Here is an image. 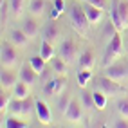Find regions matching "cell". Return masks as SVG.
I'll return each mask as SVG.
<instances>
[{
  "mask_svg": "<svg viewBox=\"0 0 128 128\" xmlns=\"http://www.w3.org/2000/svg\"><path fill=\"white\" fill-rule=\"evenodd\" d=\"M69 20L72 24V27L76 29V32H80L81 36H87V31H88V18H87V14H85V9H83V6L80 4H74L69 7Z\"/></svg>",
  "mask_w": 128,
  "mask_h": 128,
  "instance_id": "1",
  "label": "cell"
},
{
  "mask_svg": "<svg viewBox=\"0 0 128 128\" xmlns=\"http://www.w3.org/2000/svg\"><path fill=\"white\" fill-rule=\"evenodd\" d=\"M123 54V38L119 34V31L108 40V44L105 47V54H103V67H108L110 63H114L116 60Z\"/></svg>",
  "mask_w": 128,
  "mask_h": 128,
  "instance_id": "2",
  "label": "cell"
},
{
  "mask_svg": "<svg viewBox=\"0 0 128 128\" xmlns=\"http://www.w3.org/2000/svg\"><path fill=\"white\" fill-rule=\"evenodd\" d=\"M96 88L103 90L106 96H119V94L126 92L121 85H119V81H114V80L106 78V76H101V78L96 80Z\"/></svg>",
  "mask_w": 128,
  "mask_h": 128,
  "instance_id": "3",
  "label": "cell"
},
{
  "mask_svg": "<svg viewBox=\"0 0 128 128\" xmlns=\"http://www.w3.org/2000/svg\"><path fill=\"white\" fill-rule=\"evenodd\" d=\"M0 62H2V67H14L16 62H18V52L14 49L13 42H4L2 49H0Z\"/></svg>",
  "mask_w": 128,
  "mask_h": 128,
  "instance_id": "4",
  "label": "cell"
},
{
  "mask_svg": "<svg viewBox=\"0 0 128 128\" xmlns=\"http://www.w3.org/2000/svg\"><path fill=\"white\" fill-rule=\"evenodd\" d=\"M105 76L114 81H126V65L117 63V62L110 63L105 69Z\"/></svg>",
  "mask_w": 128,
  "mask_h": 128,
  "instance_id": "5",
  "label": "cell"
},
{
  "mask_svg": "<svg viewBox=\"0 0 128 128\" xmlns=\"http://www.w3.org/2000/svg\"><path fill=\"white\" fill-rule=\"evenodd\" d=\"M63 116H65L67 121H70V123H80L81 117H83V105H81V101L72 99L70 105H69V108L65 110Z\"/></svg>",
  "mask_w": 128,
  "mask_h": 128,
  "instance_id": "6",
  "label": "cell"
},
{
  "mask_svg": "<svg viewBox=\"0 0 128 128\" xmlns=\"http://www.w3.org/2000/svg\"><path fill=\"white\" fill-rule=\"evenodd\" d=\"M76 50H78V47H76V42L72 38H65L62 44H60V56H62L67 63H70L76 58Z\"/></svg>",
  "mask_w": 128,
  "mask_h": 128,
  "instance_id": "7",
  "label": "cell"
},
{
  "mask_svg": "<svg viewBox=\"0 0 128 128\" xmlns=\"http://www.w3.org/2000/svg\"><path fill=\"white\" fill-rule=\"evenodd\" d=\"M18 76H20V81H24V83H27L29 87H32V85L38 81V76H40V74L31 67V63H24V65L20 67Z\"/></svg>",
  "mask_w": 128,
  "mask_h": 128,
  "instance_id": "8",
  "label": "cell"
},
{
  "mask_svg": "<svg viewBox=\"0 0 128 128\" xmlns=\"http://www.w3.org/2000/svg\"><path fill=\"white\" fill-rule=\"evenodd\" d=\"M20 80V76L14 70H11V67H4L2 72H0V85L2 88H11L16 85V81Z\"/></svg>",
  "mask_w": 128,
  "mask_h": 128,
  "instance_id": "9",
  "label": "cell"
},
{
  "mask_svg": "<svg viewBox=\"0 0 128 128\" xmlns=\"http://www.w3.org/2000/svg\"><path fill=\"white\" fill-rule=\"evenodd\" d=\"M34 110H36V116H38V119H40V123L50 124V121H52V114H50V108H49V105L45 103V101L36 99Z\"/></svg>",
  "mask_w": 128,
  "mask_h": 128,
  "instance_id": "10",
  "label": "cell"
},
{
  "mask_svg": "<svg viewBox=\"0 0 128 128\" xmlns=\"http://www.w3.org/2000/svg\"><path fill=\"white\" fill-rule=\"evenodd\" d=\"M65 76H58V78H52L50 81L45 83L44 87V92L47 94V96H54V94H60L62 92V88L65 87Z\"/></svg>",
  "mask_w": 128,
  "mask_h": 128,
  "instance_id": "11",
  "label": "cell"
},
{
  "mask_svg": "<svg viewBox=\"0 0 128 128\" xmlns=\"http://www.w3.org/2000/svg\"><path fill=\"white\" fill-rule=\"evenodd\" d=\"M94 63H96L94 50H92V49H83L81 54H80V58H78V67H80V69H88V70H92Z\"/></svg>",
  "mask_w": 128,
  "mask_h": 128,
  "instance_id": "12",
  "label": "cell"
},
{
  "mask_svg": "<svg viewBox=\"0 0 128 128\" xmlns=\"http://www.w3.org/2000/svg\"><path fill=\"white\" fill-rule=\"evenodd\" d=\"M83 9H85V14H87L90 25L101 22V18H103V9H101V7H96V6H92V4H85Z\"/></svg>",
  "mask_w": 128,
  "mask_h": 128,
  "instance_id": "13",
  "label": "cell"
},
{
  "mask_svg": "<svg viewBox=\"0 0 128 128\" xmlns=\"http://www.w3.org/2000/svg\"><path fill=\"white\" fill-rule=\"evenodd\" d=\"M114 7L117 9V14L121 18V24H123V29L128 27V0H114Z\"/></svg>",
  "mask_w": 128,
  "mask_h": 128,
  "instance_id": "14",
  "label": "cell"
},
{
  "mask_svg": "<svg viewBox=\"0 0 128 128\" xmlns=\"http://www.w3.org/2000/svg\"><path fill=\"white\" fill-rule=\"evenodd\" d=\"M22 31H24L29 38H34L38 32H40V25H38L36 20H32V18H25V20L22 22Z\"/></svg>",
  "mask_w": 128,
  "mask_h": 128,
  "instance_id": "15",
  "label": "cell"
},
{
  "mask_svg": "<svg viewBox=\"0 0 128 128\" xmlns=\"http://www.w3.org/2000/svg\"><path fill=\"white\" fill-rule=\"evenodd\" d=\"M9 40L13 42L14 45H18V47H25V45L29 44V36L25 34L22 29H13L9 32Z\"/></svg>",
  "mask_w": 128,
  "mask_h": 128,
  "instance_id": "16",
  "label": "cell"
},
{
  "mask_svg": "<svg viewBox=\"0 0 128 128\" xmlns=\"http://www.w3.org/2000/svg\"><path fill=\"white\" fill-rule=\"evenodd\" d=\"M60 36V27H58V24L56 20H50L47 25H45V29H44V40L47 42H52Z\"/></svg>",
  "mask_w": 128,
  "mask_h": 128,
  "instance_id": "17",
  "label": "cell"
},
{
  "mask_svg": "<svg viewBox=\"0 0 128 128\" xmlns=\"http://www.w3.org/2000/svg\"><path fill=\"white\" fill-rule=\"evenodd\" d=\"M40 56L45 60V62H49V60H52L54 58V49H52V44L47 40L42 42V45H40Z\"/></svg>",
  "mask_w": 128,
  "mask_h": 128,
  "instance_id": "18",
  "label": "cell"
},
{
  "mask_svg": "<svg viewBox=\"0 0 128 128\" xmlns=\"http://www.w3.org/2000/svg\"><path fill=\"white\" fill-rule=\"evenodd\" d=\"M92 96H94V105H96V108L98 110H103L105 106H106V94L103 92V90H99V88H96L92 92Z\"/></svg>",
  "mask_w": 128,
  "mask_h": 128,
  "instance_id": "19",
  "label": "cell"
},
{
  "mask_svg": "<svg viewBox=\"0 0 128 128\" xmlns=\"http://www.w3.org/2000/svg\"><path fill=\"white\" fill-rule=\"evenodd\" d=\"M76 80H78V85H80V87L85 88V87L90 83V80H92V70H88V69H80V70H78V76H76Z\"/></svg>",
  "mask_w": 128,
  "mask_h": 128,
  "instance_id": "20",
  "label": "cell"
},
{
  "mask_svg": "<svg viewBox=\"0 0 128 128\" xmlns=\"http://www.w3.org/2000/svg\"><path fill=\"white\" fill-rule=\"evenodd\" d=\"M29 63H31V67H32V69H34V70H36L38 74H44V70H45V67H47V65H45L47 62H45V60L42 58L40 54H38V56H31V60H29Z\"/></svg>",
  "mask_w": 128,
  "mask_h": 128,
  "instance_id": "21",
  "label": "cell"
},
{
  "mask_svg": "<svg viewBox=\"0 0 128 128\" xmlns=\"http://www.w3.org/2000/svg\"><path fill=\"white\" fill-rule=\"evenodd\" d=\"M52 70H54L58 76H65V72H67V62H65L62 56L52 60Z\"/></svg>",
  "mask_w": 128,
  "mask_h": 128,
  "instance_id": "22",
  "label": "cell"
},
{
  "mask_svg": "<svg viewBox=\"0 0 128 128\" xmlns=\"http://www.w3.org/2000/svg\"><path fill=\"white\" fill-rule=\"evenodd\" d=\"M14 96H16V98H20V99L29 98V85L18 80V83L14 85Z\"/></svg>",
  "mask_w": 128,
  "mask_h": 128,
  "instance_id": "23",
  "label": "cell"
},
{
  "mask_svg": "<svg viewBox=\"0 0 128 128\" xmlns=\"http://www.w3.org/2000/svg\"><path fill=\"white\" fill-rule=\"evenodd\" d=\"M116 110H117L119 117L128 119V98H121V99H117V101H116Z\"/></svg>",
  "mask_w": 128,
  "mask_h": 128,
  "instance_id": "24",
  "label": "cell"
},
{
  "mask_svg": "<svg viewBox=\"0 0 128 128\" xmlns=\"http://www.w3.org/2000/svg\"><path fill=\"white\" fill-rule=\"evenodd\" d=\"M80 101H81V105H83L85 110H90L92 106H96V105H94V96H92L90 92H87V90H81Z\"/></svg>",
  "mask_w": 128,
  "mask_h": 128,
  "instance_id": "25",
  "label": "cell"
},
{
  "mask_svg": "<svg viewBox=\"0 0 128 128\" xmlns=\"http://www.w3.org/2000/svg\"><path fill=\"white\" fill-rule=\"evenodd\" d=\"M45 7V0H31L29 2V11L31 14H42Z\"/></svg>",
  "mask_w": 128,
  "mask_h": 128,
  "instance_id": "26",
  "label": "cell"
},
{
  "mask_svg": "<svg viewBox=\"0 0 128 128\" xmlns=\"http://www.w3.org/2000/svg\"><path fill=\"white\" fill-rule=\"evenodd\" d=\"M2 126H6V128H25L27 123H24L22 119H18V117H7L6 121L2 123Z\"/></svg>",
  "mask_w": 128,
  "mask_h": 128,
  "instance_id": "27",
  "label": "cell"
},
{
  "mask_svg": "<svg viewBox=\"0 0 128 128\" xmlns=\"http://www.w3.org/2000/svg\"><path fill=\"white\" fill-rule=\"evenodd\" d=\"M7 110H11L13 114H24V99H20V98H16V99H13L11 103H9V108Z\"/></svg>",
  "mask_w": 128,
  "mask_h": 128,
  "instance_id": "28",
  "label": "cell"
},
{
  "mask_svg": "<svg viewBox=\"0 0 128 128\" xmlns=\"http://www.w3.org/2000/svg\"><path fill=\"white\" fill-rule=\"evenodd\" d=\"M70 101H72V98H70V96H67V94H63V96L58 99V110H60L62 114H65V110L69 108Z\"/></svg>",
  "mask_w": 128,
  "mask_h": 128,
  "instance_id": "29",
  "label": "cell"
},
{
  "mask_svg": "<svg viewBox=\"0 0 128 128\" xmlns=\"http://www.w3.org/2000/svg\"><path fill=\"white\" fill-rule=\"evenodd\" d=\"M9 6H11V11L14 13V16H20V14H22L24 0H9Z\"/></svg>",
  "mask_w": 128,
  "mask_h": 128,
  "instance_id": "30",
  "label": "cell"
},
{
  "mask_svg": "<svg viewBox=\"0 0 128 128\" xmlns=\"http://www.w3.org/2000/svg\"><path fill=\"white\" fill-rule=\"evenodd\" d=\"M116 32H117V29H116V25L112 24V20H108V22H106V25H105V29H103V36L110 40V38H112V36L116 34Z\"/></svg>",
  "mask_w": 128,
  "mask_h": 128,
  "instance_id": "31",
  "label": "cell"
},
{
  "mask_svg": "<svg viewBox=\"0 0 128 128\" xmlns=\"http://www.w3.org/2000/svg\"><path fill=\"white\" fill-rule=\"evenodd\" d=\"M11 9V6H9V2H2V6H0V22L2 24H6V20H7V11Z\"/></svg>",
  "mask_w": 128,
  "mask_h": 128,
  "instance_id": "32",
  "label": "cell"
},
{
  "mask_svg": "<svg viewBox=\"0 0 128 128\" xmlns=\"http://www.w3.org/2000/svg\"><path fill=\"white\" fill-rule=\"evenodd\" d=\"M9 94H6V92H2L0 94V110H2V112H6L7 108H9Z\"/></svg>",
  "mask_w": 128,
  "mask_h": 128,
  "instance_id": "33",
  "label": "cell"
},
{
  "mask_svg": "<svg viewBox=\"0 0 128 128\" xmlns=\"http://www.w3.org/2000/svg\"><path fill=\"white\" fill-rule=\"evenodd\" d=\"M80 2H83V4H92V6L101 7V9H103L105 4H106V0H80Z\"/></svg>",
  "mask_w": 128,
  "mask_h": 128,
  "instance_id": "34",
  "label": "cell"
},
{
  "mask_svg": "<svg viewBox=\"0 0 128 128\" xmlns=\"http://www.w3.org/2000/svg\"><path fill=\"white\" fill-rule=\"evenodd\" d=\"M52 6H54V9L60 11V13L65 11V0H52Z\"/></svg>",
  "mask_w": 128,
  "mask_h": 128,
  "instance_id": "35",
  "label": "cell"
},
{
  "mask_svg": "<svg viewBox=\"0 0 128 128\" xmlns=\"http://www.w3.org/2000/svg\"><path fill=\"white\" fill-rule=\"evenodd\" d=\"M114 126H116V128H128V119H124V117L117 119V121L114 123Z\"/></svg>",
  "mask_w": 128,
  "mask_h": 128,
  "instance_id": "36",
  "label": "cell"
},
{
  "mask_svg": "<svg viewBox=\"0 0 128 128\" xmlns=\"http://www.w3.org/2000/svg\"><path fill=\"white\" fill-rule=\"evenodd\" d=\"M126 81H128V63H126Z\"/></svg>",
  "mask_w": 128,
  "mask_h": 128,
  "instance_id": "37",
  "label": "cell"
}]
</instances>
